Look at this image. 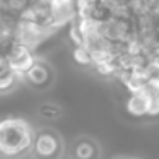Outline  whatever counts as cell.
Segmentation results:
<instances>
[{
    "mask_svg": "<svg viewBox=\"0 0 159 159\" xmlns=\"http://www.w3.org/2000/svg\"><path fill=\"white\" fill-rule=\"evenodd\" d=\"M34 127L21 116L0 118V157L22 159L31 154Z\"/></svg>",
    "mask_w": 159,
    "mask_h": 159,
    "instance_id": "1",
    "label": "cell"
},
{
    "mask_svg": "<svg viewBox=\"0 0 159 159\" xmlns=\"http://www.w3.org/2000/svg\"><path fill=\"white\" fill-rule=\"evenodd\" d=\"M63 149H65L63 139L55 128H34V137H33L31 145V156L34 159H62Z\"/></svg>",
    "mask_w": 159,
    "mask_h": 159,
    "instance_id": "2",
    "label": "cell"
},
{
    "mask_svg": "<svg viewBox=\"0 0 159 159\" xmlns=\"http://www.w3.org/2000/svg\"><path fill=\"white\" fill-rule=\"evenodd\" d=\"M22 79L29 89L36 91V93H43L55 84L57 72L52 63L46 60H33L31 65L22 72Z\"/></svg>",
    "mask_w": 159,
    "mask_h": 159,
    "instance_id": "3",
    "label": "cell"
},
{
    "mask_svg": "<svg viewBox=\"0 0 159 159\" xmlns=\"http://www.w3.org/2000/svg\"><path fill=\"white\" fill-rule=\"evenodd\" d=\"M72 159H99V145L91 137H79L70 149Z\"/></svg>",
    "mask_w": 159,
    "mask_h": 159,
    "instance_id": "4",
    "label": "cell"
},
{
    "mask_svg": "<svg viewBox=\"0 0 159 159\" xmlns=\"http://www.w3.org/2000/svg\"><path fill=\"white\" fill-rule=\"evenodd\" d=\"M127 111L134 116H144L147 115V86L139 93H134L127 101Z\"/></svg>",
    "mask_w": 159,
    "mask_h": 159,
    "instance_id": "5",
    "label": "cell"
},
{
    "mask_svg": "<svg viewBox=\"0 0 159 159\" xmlns=\"http://www.w3.org/2000/svg\"><path fill=\"white\" fill-rule=\"evenodd\" d=\"M62 115H63L62 106H60V104H57V103H52V101L41 103L38 106V116L43 118V120L53 121V120H58Z\"/></svg>",
    "mask_w": 159,
    "mask_h": 159,
    "instance_id": "6",
    "label": "cell"
},
{
    "mask_svg": "<svg viewBox=\"0 0 159 159\" xmlns=\"http://www.w3.org/2000/svg\"><path fill=\"white\" fill-rule=\"evenodd\" d=\"M17 84V72L14 69H0V93H11Z\"/></svg>",
    "mask_w": 159,
    "mask_h": 159,
    "instance_id": "7",
    "label": "cell"
}]
</instances>
